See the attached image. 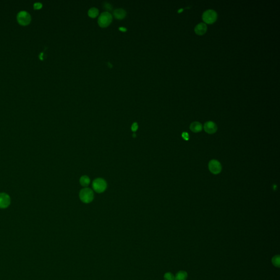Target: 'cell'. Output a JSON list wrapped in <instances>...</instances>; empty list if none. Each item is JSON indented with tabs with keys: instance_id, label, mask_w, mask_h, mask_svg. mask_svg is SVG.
<instances>
[{
	"instance_id": "obj_4",
	"label": "cell",
	"mask_w": 280,
	"mask_h": 280,
	"mask_svg": "<svg viewBox=\"0 0 280 280\" xmlns=\"http://www.w3.org/2000/svg\"><path fill=\"white\" fill-rule=\"evenodd\" d=\"M93 187L96 192L101 193L106 190L107 188V183L106 181L102 178H96L93 181Z\"/></svg>"
},
{
	"instance_id": "obj_11",
	"label": "cell",
	"mask_w": 280,
	"mask_h": 280,
	"mask_svg": "<svg viewBox=\"0 0 280 280\" xmlns=\"http://www.w3.org/2000/svg\"><path fill=\"white\" fill-rule=\"evenodd\" d=\"M126 12L123 9H117L113 12V15L115 18L118 19H123L126 16Z\"/></svg>"
},
{
	"instance_id": "obj_12",
	"label": "cell",
	"mask_w": 280,
	"mask_h": 280,
	"mask_svg": "<svg viewBox=\"0 0 280 280\" xmlns=\"http://www.w3.org/2000/svg\"><path fill=\"white\" fill-rule=\"evenodd\" d=\"M188 277V274L185 271H178L175 277V280H186Z\"/></svg>"
},
{
	"instance_id": "obj_5",
	"label": "cell",
	"mask_w": 280,
	"mask_h": 280,
	"mask_svg": "<svg viewBox=\"0 0 280 280\" xmlns=\"http://www.w3.org/2000/svg\"><path fill=\"white\" fill-rule=\"evenodd\" d=\"M17 20L20 25L26 26L30 23L31 17L28 12L20 11L17 15Z\"/></svg>"
},
{
	"instance_id": "obj_7",
	"label": "cell",
	"mask_w": 280,
	"mask_h": 280,
	"mask_svg": "<svg viewBox=\"0 0 280 280\" xmlns=\"http://www.w3.org/2000/svg\"><path fill=\"white\" fill-rule=\"evenodd\" d=\"M10 203V196L6 193H0V208L6 209Z\"/></svg>"
},
{
	"instance_id": "obj_13",
	"label": "cell",
	"mask_w": 280,
	"mask_h": 280,
	"mask_svg": "<svg viewBox=\"0 0 280 280\" xmlns=\"http://www.w3.org/2000/svg\"><path fill=\"white\" fill-rule=\"evenodd\" d=\"M80 183L83 187H87L90 183V178L87 176H83L81 177L80 178Z\"/></svg>"
},
{
	"instance_id": "obj_20",
	"label": "cell",
	"mask_w": 280,
	"mask_h": 280,
	"mask_svg": "<svg viewBox=\"0 0 280 280\" xmlns=\"http://www.w3.org/2000/svg\"><path fill=\"white\" fill-rule=\"evenodd\" d=\"M104 7L106 8V10H112V6L110 5L109 3H107V2L104 3Z\"/></svg>"
},
{
	"instance_id": "obj_1",
	"label": "cell",
	"mask_w": 280,
	"mask_h": 280,
	"mask_svg": "<svg viewBox=\"0 0 280 280\" xmlns=\"http://www.w3.org/2000/svg\"><path fill=\"white\" fill-rule=\"evenodd\" d=\"M80 198L82 202L86 204L90 203L94 199L93 191L90 188H84L80 193Z\"/></svg>"
},
{
	"instance_id": "obj_21",
	"label": "cell",
	"mask_w": 280,
	"mask_h": 280,
	"mask_svg": "<svg viewBox=\"0 0 280 280\" xmlns=\"http://www.w3.org/2000/svg\"><path fill=\"white\" fill-rule=\"evenodd\" d=\"M119 30H120V31H124V32L127 31V29H126V28H120Z\"/></svg>"
},
{
	"instance_id": "obj_10",
	"label": "cell",
	"mask_w": 280,
	"mask_h": 280,
	"mask_svg": "<svg viewBox=\"0 0 280 280\" xmlns=\"http://www.w3.org/2000/svg\"><path fill=\"white\" fill-rule=\"evenodd\" d=\"M190 130L194 133H199L203 130L202 124L198 122H193L190 124Z\"/></svg>"
},
{
	"instance_id": "obj_15",
	"label": "cell",
	"mask_w": 280,
	"mask_h": 280,
	"mask_svg": "<svg viewBox=\"0 0 280 280\" xmlns=\"http://www.w3.org/2000/svg\"><path fill=\"white\" fill-rule=\"evenodd\" d=\"M272 263L274 265L277 267L280 268V256L279 255H276L272 258Z\"/></svg>"
},
{
	"instance_id": "obj_14",
	"label": "cell",
	"mask_w": 280,
	"mask_h": 280,
	"mask_svg": "<svg viewBox=\"0 0 280 280\" xmlns=\"http://www.w3.org/2000/svg\"><path fill=\"white\" fill-rule=\"evenodd\" d=\"M99 15V10L96 8H91L88 11V15L91 18H95Z\"/></svg>"
},
{
	"instance_id": "obj_2",
	"label": "cell",
	"mask_w": 280,
	"mask_h": 280,
	"mask_svg": "<svg viewBox=\"0 0 280 280\" xmlns=\"http://www.w3.org/2000/svg\"><path fill=\"white\" fill-rule=\"evenodd\" d=\"M202 18L206 24H213L217 20V13L214 10H207L204 12Z\"/></svg>"
},
{
	"instance_id": "obj_18",
	"label": "cell",
	"mask_w": 280,
	"mask_h": 280,
	"mask_svg": "<svg viewBox=\"0 0 280 280\" xmlns=\"http://www.w3.org/2000/svg\"><path fill=\"white\" fill-rule=\"evenodd\" d=\"M182 136L184 140H185L186 141H188L189 139V134L186 132H184V133H182Z\"/></svg>"
},
{
	"instance_id": "obj_17",
	"label": "cell",
	"mask_w": 280,
	"mask_h": 280,
	"mask_svg": "<svg viewBox=\"0 0 280 280\" xmlns=\"http://www.w3.org/2000/svg\"><path fill=\"white\" fill-rule=\"evenodd\" d=\"M33 7L35 10H40L42 7V4L40 2H36L33 5Z\"/></svg>"
},
{
	"instance_id": "obj_8",
	"label": "cell",
	"mask_w": 280,
	"mask_h": 280,
	"mask_svg": "<svg viewBox=\"0 0 280 280\" xmlns=\"http://www.w3.org/2000/svg\"><path fill=\"white\" fill-rule=\"evenodd\" d=\"M205 131L209 134H213L217 130V126L216 124L212 121L207 122L205 123L204 127Z\"/></svg>"
},
{
	"instance_id": "obj_22",
	"label": "cell",
	"mask_w": 280,
	"mask_h": 280,
	"mask_svg": "<svg viewBox=\"0 0 280 280\" xmlns=\"http://www.w3.org/2000/svg\"><path fill=\"white\" fill-rule=\"evenodd\" d=\"M133 138H135V137H136V135H135V133H133Z\"/></svg>"
},
{
	"instance_id": "obj_6",
	"label": "cell",
	"mask_w": 280,
	"mask_h": 280,
	"mask_svg": "<svg viewBox=\"0 0 280 280\" xmlns=\"http://www.w3.org/2000/svg\"><path fill=\"white\" fill-rule=\"evenodd\" d=\"M209 169L212 174L217 175L222 171V165L218 160H212L209 162Z\"/></svg>"
},
{
	"instance_id": "obj_19",
	"label": "cell",
	"mask_w": 280,
	"mask_h": 280,
	"mask_svg": "<svg viewBox=\"0 0 280 280\" xmlns=\"http://www.w3.org/2000/svg\"><path fill=\"white\" fill-rule=\"evenodd\" d=\"M138 124L137 123H134L133 124L132 126H131V130L133 131V132H135L138 129Z\"/></svg>"
},
{
	"instance_id": "obj_9",
	"label": "cell",
	"mask_w": 280,
	"mask_h": 280,
	"mask_svg": "<svg viewBox=\"0 0 280 280\" xmlns=\"http://www.w3.org/2000/svg\"><path fill=\"white\" fill-rule=\"evenodd\" d=\"M207 29V27L206 24L201 23L196 25L194 29L195 32L198 35L201 36L206 32Z\"/></svg>"
},
{
	"instance_id": "obj_16",
	"label": "cell",
	"mask_w": 280,
	"mask_h": 280,
	"mask_svg": "<svg viewBox=\"0 0 280 280\" xmlns=\"http://www.w3.org/2000/svg\"><path fill=\"white\" fill-rule=\"evenodd\" d=\"M164 280H175V276L171 272H166L164 276Z\"/></svg>"
},
{
	"instance_id": "obj_3",
	"label": "cell",
	"mask_w": 280,
	"mask_h": 280,
	"mask_svg": "<svg viewBox=\"0 0 280 280\" xmlns=\"http://www.w3.org/2000/svg\"><path fill=\"white\" fill-rule=\"evenodd\" d=\"M112 20V15L109 12H104L100 15L98 19V24L102 28L108 26Z\"/></svg>"
}]
</instances>
